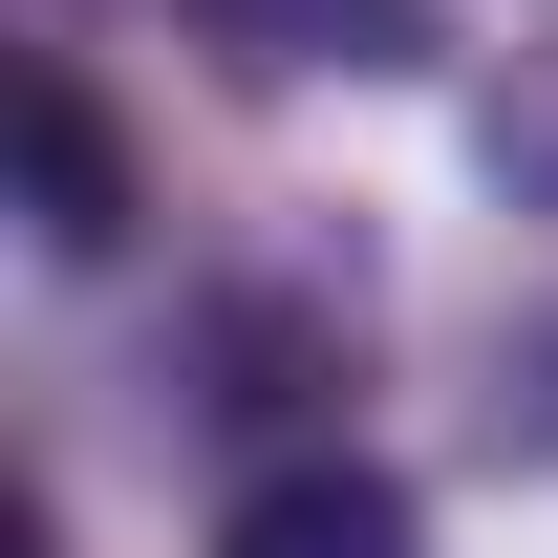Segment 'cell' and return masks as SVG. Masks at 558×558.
<instances>
[{
    "label": "cell",
    "mask_w": 558,
    "mask_h": 558,
    "mask_svg": "<svg viewBox=\"0 0 558 558\" xmlns=\"http://www.w3.org/2000/svg\"><path fill=\"white\" fill-rule=\"evenodd\" d=\"M494 451H515V473H558V323H537V344H494Z\"/></svg>",
    "instance_id": "8992f818"
},
{
    "label": "cell",
    "mask_w": 558,
    "mask_h": 558,
    "mask_svg": "<svg viewBox=\"0 0 558 558\" xmlns=\"http://www.w3.org/2000/svg\"><path fill=\"white\" fill-rule=\"evenodd\" d=\"M215 558H429V494L387 473V451H279V473L215 515Z\"/></svg>",
    "instance_id": "3957f363"
},
{
    "label": "cell",
    "mask_w": 558,
    "mask_h": 558,
    "mask_svg": "<svg viewBox=\"0 0 558 558\" xmlns=\"http://www.w3.org/2000/svg\"><path fill=\"white\" fill-rule=\"evenodd\" d=\"M473 172H494L515 215H558V44H515V65L473 86Z\"/></svg>",
    "instance_id": "5b68a950"
},
{
    "label": "cell",
    "mask_w": 558,
    "mask_h": 558,
    "mask_svg": "<svg viewBox=\"0 0 558 558\" xmlns=\"http://www.w3.org/2000/svg\"><path fill=\"white\" fill-rule=\"evenodd\" d=\"M22 236L44 258H130V130L86 108L65 44H22Z\"/></svg>",
    "instance_id": "7a4b0ae2"
},
{
    "label": "cell",
    "mask_w": 558,
    "mask_h": 558,
    "mask_svg": "<svg viewBox=\"0 0 558 558\" xmlns=\"http://www.w3.org/2000/svg\"><path fill=\"white\" fill-rule=\"evenodd\" d=\"M365 323H387V258H365L344 215H258L236 258L194 279V409L215 429H301V409H344L365 387Z\"/></svg>",
    "instance_id": "6da1fadb"
},
{
    "label": "cell",
    "mask_w": 558,
    "mask_h": 558,
    "mask_svg": "<svg viewBox=\"0 0 558 558\" xmlns=\"http://www.w3.org/2000/svg\"><path fill=\"white\" fill-rule=\"evenodd\" d=\"M215 22V65H258V86H301V65H344V86H409L451 22L429 0H194Z\"/></svg>",
    "instance_id": "277c9868"
}]
</instances>
